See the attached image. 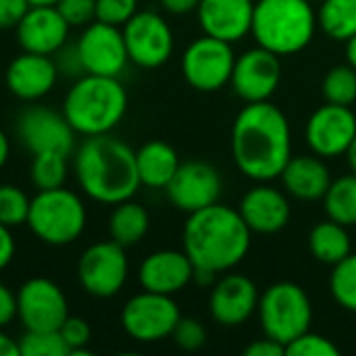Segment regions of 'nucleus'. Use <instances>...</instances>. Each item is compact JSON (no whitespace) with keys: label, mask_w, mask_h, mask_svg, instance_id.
<instances>
[{"label":"nucleus","mask_w":356,"mask_h":356,"mask_svg":"<svg viewBox=\"0 0 356 356\" xmlns=\"http://www.w3.org/2000/svg\"><path fill=\"white\" fill-rule=\"evenodd\" d=\"M232 156L248 179H277L292 159V131L284 111L269 100L248 102L232 125Z\"/></svg>","instance_id":"nucleus-1"},{"label":"nucleus","mask_w":356,"mask_h":356,"mask_svg":"<svg viewBox=\"0 0 356 356\" xmlns=\"http://www.w3.org/2000/svg\"><path fill=\"white\" fill-rule=\"evenodd\" d=\"M73 173L81 192L94 202L115 207L129 200L140 190L136 150L115 138L100 134L86 138L73 150Z\"/></svg>","instance_id":"nucleus-2"},{"label":"nucleus","mask_w":356,"mask_h":356,"mask_svg":"<svg viewBox=\"0 0 356 356\" xmlns=\"http://www.w3.org/2000/svg\"><path fill=\"white\" fill-rule=\"evenodd\" d=\"M250 238L240 211L221 202L190 213L181 232L184 252L194 267L213 273L238 267L250 250Z\"/></svg>","instance_id":"nucleus-3"},{"label":"nucleus","mask_w":356,"mask_h":356,"mask_svg":"<svg viewBox=\"0 0 356 356\" xmlns=\"http://www.w3.org/2000/svg\"><path fill=\"white\" fill-rule=\"evenodd\" d=\"M127 90L119 77L81 75L63 98V115L77 136L113 134L127 113Z\"/></svg>","instance_id":"nucleus-4"},{"label":"nucleus","mask_w":356,"mask_h":356,"mask_svg":"<svg viewBox=\"0 0 356 356\" xmlns=\"http://www.w3.org/2000/svg\"><path fill=\"white\" fill-rule=\"evenodd\" d=\"M317 31V13L309 0H259L252 35L259 46L288 56L305 50Z\"/></svg>","instance_id":"nucleus-5"},{"label":"nucleus","mask_w":356,"mask_h":356,"mask_svg":"<svg viewBox=\"0 0 356 356\" xmlns=\"http://www.w3.org/2000/svg\"><path fill=\"white\" fill-rule=\"evenodd\" d=\"M88 209L73 190H42L31 198L27 227L48 246H69L86 232Z\"/></svg>","instance_id":"nucleus-6"},{"label":"nucleus","mask_w":356,"mask_h":356,"mask_svg":"<svg viewBox=\"0 0 356 356\" xmlns=\"http://www.w3.org/2000/svg\"><path fill=\"white\" fill-rule=\"evenodd\" d=\"M257 315L263 334L288 346L300 334L311 330L313 302L302 286L294 282H277L261 294Z\"/></svg>","instance_id":"nucleus-7"},{"label":"nucleus","mask_w":356,"mask_h":356,"mask_svg":"<svg viewBox=\"0 0 356 356\" xmlns=\"http://www.w3.org/2000/svg\"><path fill=\"white\" fill-rule=\"evenodd\" d=\"M179 319L181 311L173 296L148 290H142L140 294L131 296L121 309L123 332L131 340L142 344H152L171 338Z\"/></svg>","instance_id":"nucleus-8"},{"label":"nucleus","mask_w":356,"mask_h":356,"mask_svg":"<svg viewBox=\"0 0 356 356\" xmlns=\"http://www.w3.org/2000/svg\"><path fill=\"white\" fill-rule=\"evenodd\" d=\"M129 277L125 248L115 240H102L88 246L77 263V280L86 294L94 298L117 296Z\"/></svg>","instance_id":"nucleus-9"},{"label":"nucleus","mask_w":356,"mask_h":356,"mask_svg":"<svg viewBox=\"0 0 356 356\" xmlns=\"http://www.w3.org/2000/svg\"><path fill=\"white\" fill-rule=\"evenodd\" d=\"M234 63L232 44L204 33L184 50L181 75L198 92H217L229 83Z\"/></svg>","instance_id":"nucleus-10"},{"label":"nucleus","mask_w":356,"mask_h":356,"mask_svg":"<svg viewBox=\"0 0 356 356\" xmlns=\"http://www.w3.org/2000/svg\"><path fill=\"white\" fill-rule=\"evenodd\" d=\"M17 138L29 154L60 152L71 156L77 146V134L63 111H54L46 104H31L19 113Z\"/></svg>","instance_id":"nucleus-11"},{"label":"nucleus","mask_w":356,"mask_h":356,"mask_svg":"<svg viewBox=\"0 0 356 356\" xmlns=\"http://www.w3.org/2000/svg\"><path fill=\"white\" fill-rule=\"evenodd\" d=\"M121 31L129 54V63L142 69H159L173 54V29L167 23V19L154 10H138L121 27Z\"/></svg>","instance_id":"nucleus-12"},{"label":"nucleus","mask_w":356,"mask_h":356,"mask_svg":"<svg viewBox=\"0 0 356 356\" xmlns=\"http://www.w3.org/2000/svg\"><path fill=\"white\" fill-rule=\"evenodd\" d=\"M67 317V296L52 280L29 277L17 290V319L23 330H58Z\"/></svg>","instance_id":"nucleus-13"},{"label":"nucleus","mask_w":356,"mask_h":356,"mask_svg":"<svg viewBox=\"0 0 356 356\" xmlns=\"http://www.w3.org/2000/svg\"><path fill=\"white\" fill-rule=\"evenodd\" d=\"M282 81V60L275 52L254 46L236 56L229 86L238 98L248 102L269 100Z\"/></svg>","instance_id":"nucleus-14"},{"label":"nucleus","mask_w":356,"mask_h":356,"mask_svg":"<svg viewBox=\"0 0 356 356\" xmlns=\"http://www.w3.org/2000/svg\"><path fill=\"white\" fill-rule=\"evenodd\" d=\"M75 44L79 50L83 69L90 75L119 77L129 63L123 31L117 25L92 21L90 25L83 27Z\"/></svg>","instance_id":"nucleus-15"},{"label":"nucleus","mask_w":356,"mask_h":356,"mask_svg":"<svg viewBox=\"0 0 356 356\" xmlns=\"http://www.w3.org/2000/svg\"><path fill=\"white\" fill-rule=\"evenodd\" d=\"M223 190V179L219 171L204 161L181 163L173 179L165 188L169 202L184 213H196L219 202Z\"/></svg>","instance_id":"nucleus-16"},{"label":"nucleus","mask_w":356,"mask_h":356,"mask_svg":"<svg viewBox=\"0 0 356 356\" xmlns=\"http://www.w3.org/2000/svg\"><path fill=\"white\" fill-rule=\"evenodd\" d=\"M356 136V115L350 106L325 102L307 121L305 140L313 154L336 159L346 154Z\"/></svg>","instance_id":"nucleus-17"},{"label":"nucleus","mask_w":356,"mask_h":356,"mask_svg":"<svg viewBox=\"0 0 356 356\" xmlns=\"http://www.w3.org/2000/svg\"><path fill=\"white\" fill-rule=\"evenodd\" d=\"M259 288L257 284L240 273L223 275L213 284L209 311L211 317L223 327H238L244 325L259 307Z\"/></svg>","instance_id":"nucleus-18"},{"label":"nucleus","mask_w":356,"mask_h":356,"mask_svg":"<svg viewBox=\"0 0 356 356\" xmlns=\"http://www.w3.org/2000/svg\"><path fill=\"white\" fill-rule=\"evenodd\" d=\"M58 77L60 75L52 56L25 50L15 56L4 71L6 90L23 102H35L48 96Z\"/></svg>","instance_id":"nucleus-19"},{"label":"nucleus","mask_w":356,"mask_h":356,"mask_svg":"<svg viewBox=\"0 0 356 356\" xmlns=\"http://www.w3.org/2000/svg\"><path fill=\"white\" fill-rule=\"evenodd\" d=\"M238 211L248 229L261 236L282 232L292 217V207L286 192L269 186V181H259V186L250 188L242 196Z\"/></svg>","instance_id":"nucleus-20"},{"label":"nucleus","mask_w":356,"mask_h":356,"mask_svg":"<svg viewBox=\"0 0 356 356\" xmlns=\"http://www.w3.org/2000/svg\"><path fill=\"white\" fill-rule=\"evenodd\" d=\"M69 23L54 4L29 6L25 17L15 27L21 50L52 56L69 40Z\"/></svg>","instance_id":"nucleus-21"},{"label":"nucleus","mask_w":356,"mask_h":356,"mask_svg":"<svg viewBox=\"0 0 356 356\" xmlns=\"http://www.w3.org/2000/svg\"><path fill=\"white\" fill-rule=\"evenodd\" d=\"M138 282L142 290L175 296L194 282V263L184 250H156L140 263Z\"/></svg>","instance_id":"nucleus-22"},{"label":"nucleus","mask_w":356,"mask_h":356,"mask_svg":"<svg viewBox=\"0 0 356 356\" xmlns=\"http://www.w3.org/2000/svg\"><path fill=\"white\" fill-rule=\"evenodd\" d=\"M254 0H200L196 15L207 35L223 42H240L252 31Z\"/></svg>","instance_id":"nucleus-23"},{"label":"nucleus","mask_w":356,"mask_h":356,"mask_svg":"<svg viewBox=\"0 0 356 356\" xmlns=\"http://www.w3.org/2000/svg\"><path fill=\"white\" fill-rule=\"evenodd\" d=\"M286 194H290L296 200H323L325 192L332 186V173L330 167L323 163L317 154H298L292 156L282 175H280Z\"/></svg>","instance_id":"nucleus-24"},{"label":"nucleus","mask_w":356,"mask_h":356,"mask_svg":"<svg viewBox=\"0 0 356 356\" xmlns=\"http://www.w3.org/2000/svg\"><path fill=\"white\" fill-rule=\"evenodd\" d=\"M181 161L177 150L163 142L150 140L136 150V167L140 184L152 190H165L173 179L175 171L179 169Z\"/></svg>","instance_id":"nucleus-25"},{"label":"nucleus","mask_w":356,"mask_h":356,"mask_svg":"<svg viewBox=\"0 0 356 356\" xmlns=\"http://www.w3.org/2000/svg\"><path fill=\"white\" fill-rule=\"evenodd\" d=\"M150 229V215L140 204L129 200H123L113 207L108 217V238L121 244L123 248L140 244Z\"/></svg>","instance_id":"nucleus-26"},{"label":"nucleus","mask_w":356,"mask_h":356,"mask_svg":"<svg viewBox=\"0 0 356 356\" xmlns=\"http://www.w3.org/2000/svg\"><path fill=\"white\" fill-rule=\"evenodd\" d=\"M309 250L315 257V261L334 267L353 252L348 227L332 219L319 221L309 234Z\"/></svg>","instance_id":"nucleus-27"},{"label":"nucleus","mask_w":356,"mask_h":356,"mask_svg":"<svg viewBox=\"0 0 356 356\" xmlns=\"http://www.w3.org/2000/svg\"><path fill=\"white\" fill-rule=\"evenodd\" d=\"M317 25L336 42H348L356 35V0H321Z\"/></svg>","instance_id":"nucleus-28"},{"label":"nucleus","mask_w":356,"mask_h":356,"mask_svg":"<svg viewBox=\"0 0 356 356\" xmlns=\"http://www.w3.org/2000/svg\"><path fill=\"white\" fill-rule=\"evenodd\" d=\"M327 219L338 221L344 227L356 225V173L332 179L330 190L323 196Z\"/></svg>","instance_id":"nucleus-29"},{"label":"nucleus","mask_w":356,"mask_h":356,"mask_svg":"<svg viewBox=\"0 0 356 356\" xmlns=\"http://www.w3.org/2000/svg\"><path fill=\"white\" fill-rule=\"evenodd\" d=\"M69 156L60 152H40L31 154L29 181L38 192L63 188L69 175Z\"/></svg>","instance_id":"nucleus-30"},{"label":"nucleus","mask_w":356,"mask_h":356,"mask_svg":"<svg viewBox=\"0 0 356 356\" xmlns=\"http://www.w3.org/2000/svg\"><path fill=\"white\" fill-rule=\"evenodd\" d=\"M321 94L325 102L350 106L356 102V69L353 65H336L332 67L323 81H321Z\"/></svg>","instance_id":"nucleus-31"},{"label":"nucleus","mask_w":356,"mask_h":356,"mask_svg":"<svg viewBox=\"0 0 356 356\" xmlns=\"http://www.w3.org/2000/svg\"><path fill=\"white\" fill-rule=\"evenodd\" d=\"M330 292L344 311L356 313V252L332 267Z\"/></svg>","instance_id":"nucleus-32"},{"label":"nucleus","mask_w":356,"mask_h":356,"mask_svg":"<svg viewBox=\"0 0 356 356\" xmlns=\"http://www.w3.org/2000/svg\"><path fill=\"white\" fill-rule=\"evenodd\" d=\"M17 342L21 356H69L58 330H25Z\"/></svg>","instance_id":"nucleus-33"},{"label":"nucleus","mask_w":356,"mask_h":356,"mask_svg":"<svg viewBox=\"0 0 356 356\" xmlns=\"http://www.w3.org/2000/svg\"><path fill=\"white\" fill-rule=\"evenodd\" d=\"M31 198L13 184H0V223L8 229L27 225Z\"/></svg>","instance_id":"nucleus-34"},{"label":"nucleus","mask_w":356,"mask_h":356,"mask_svg":"<svg viewBox=\"0 0 356 356\" xmlns=\"http://www.w3.org/2000/svg\"><path fill=\"white\" fill-rule=\"evenodd\" d=\"M286 355L290 356H338L340 348L325 336L315 332H305L296 340L286 346Z\"/></svg>","instance_id":"nucleus-35"},{"label":"nucleus","mask_w":356,"mask_h":356,"mask_svg":"<svg viewBox=\"0 0 356 356\" xmlns=\"http://www.w3.org/2000/svg\"><path fill=\"white\" fill-rule=\"evenodd\" d=\"M58 334L69 348V356L90 355L88 344L92 340V330H90V323L86 319L69 315L65 319V323L58 327Z\"/></svg>","instance_id":"nucleus-36"},{"label":"nucleus","mask_w":356,"mask_h":356,"mask_svg":"<svg viewBox=\"0 0 356 356\" xmlns=\"http://www.w3.org/2000/svg\"><path fill=\"white\" fill-rule=\"evenodd\" d=\"M171 338H173V342L181 350L194 353V350H200L207 344V330H204V325L198 319H194V317H181L179 323L175 325Z\"/></svg>","instance_id":"nucleus-37"},{"label":"nucleus","mask_w":356,"mask_h":356,"mask_svg":"<svg viewBox=\"0 0 356 356\" xmlns=\"http://www.w3.org/2000/svg\"><path fill=\"white\" fill-rule=\"evenodd\" d=\"M138 13V0H96V21L123 27Z\"/></svg>","instance_id":"nucleus-38"},{"label":"nucleus","mask_w":356,"mask_h":356,"mask_svg":"<svg viewBox=\"0 0 356 356\" xmlns=\"http://www.w3.org/2000/svg\"><path fill=\"white\" fill-rule=\"evenodd\" d=\"M54 6L69 27H86L96 21V0H58Z\"/></svg>","instance_id":"nucleus-39"},{"label":"nucleus","mask_w":356,"mask_h":356,"mask_svg":"<svg viewBox=\"0 0 356 356\" xmlns=\"http://www.w3.org/2000/svg\"><path fill=\"white\" fill-rule=\"evenodd\" d=\"M52 58H54V65L58 69V75H65L69 79H77V77L86 75V69H83L77 44H69L67 42L63 48H58L52 54Z\"/></svg>","instance_id":"nucleus-40"},{"label":"nucleus","mask_w":356,"mask_h":356,"mask_svg":"<svg viewBox=\"0 0 356 356\" xmlns=\"http://www.w3.org/2000/svg\"><path fill=\"white\" fill-rule=\"evenodd\" d=\"M29 6V0H0V31L15 29Z\"/></svg>","instance_id":"nucleus-41"},{"label":"nucleus","mask_w":356,"mask_h":356,"mask_svg":"<svg viewBox=\"0 0 356 356\" xmlns=\"http://www.w3.org/2000/svg\"><path fill=\"white\" fill-rule=\"evenodd\" d=\"M17 319V294L0 282V330L8 327Z\"/></svg>","instance_id":"nucleus-42"},{"label":"nucleus","mask_w":356,"mask_h":356,"mask_svg":"<svg viewBox=\"0 0 356 356\" xmlns=\"http://www.w3.org/2000/svg\"><path fill=\"white\" fill-rule=\"evenodd\" d=\"M286 355V346L280 344L277 340L265 336L261 340H254L250 342L246 348H244V356H284Z\"/></svg>","instance_id":"nucleus-43"},{"label":"nucleus","mask_w":356,"mask_h":356,"mask_svg":"<svg viewBox=\"0 0 356 356\" xmlns=\"http://www.w3.org/2000/svg\"><path fill=\"white\" fill-rule=\"evenodd\" d=\"M15 252H17V244L13 238V229L0 223V271H4L13 263Z\"/></svg>","instance_id":"nucleus-44"},{"label":"nucleus","mask_w":356,"mask_h":356,"mask_svg":"<svg viewBox=\"0 0 356 356\" xmlns=\"http://www.w3.org/2000/svg\"><path fill=\"white\" fill-rule=\"evenodd\" d=\"M200 0H161V6L171 15H188L198 8Z\"/></svg>","instance_id":"nucleus-45"},{"label":"nucleus","mask_w":356,"mask_h":356,"mask_svg":"<svg viewBox=\"0 0 356 356\" xmlns=\"http://www.w3.org/2000/svg\"><path fill=\"white\" fill-rule=\"evenodd\" d=\"M0 356H21L19 355V342L13 340L4 330H0Z\"/></svg>","instance_id":"nucleus-46"},{"label":"nucleus","mask_w":356,"mask_h":356,"mask_svg":"<svg viewBox=\"0 0 356 356\" xmlns=\"http://www.w3.org/2000/svg\"><path fill=\"white\" fill-rule=\"evenodd\" d=\"M8 154H10V142H8V136L0 129V169L6 165Z\"/></svg>","instance_id":"nucleus-47"},{"label":"nucleus","mask_w":356,"mask_h":356,"mask_svg":"<svg viewBox=\"0 0 356 356\" xmlns=\"http://www.w3.org/2000/svg\"><path fill=\"white\" fill-rule=\"evenodd\" d=\"M346 60L356 69V35L346 42Z\"/></svg>","instance_id":"nucleus-48"},{"label":"nucleus","mask_w":356,"mask_h":356,"mask_svg":"<svg viewBox=\"0 0 356 356\" xmlns=\"http://www.w3.org/2000/svg\"><path fill=\"white\" fill-rule=\"evenodd\" d=\"M346 161H348V167H350V171H353V173H356V136H355V140L350 142L348 150H346Z\"/></svg>","instance_id":"nucleus-49"},{"label":"nucleus","mask_w":356,"mask_h":356,"mask_svg":"<svg viewBox=\"0 0 356 356\" xmlns=\"http://www.w3.org/2000/svg\"><path fill=\"white\" fill-rule=\"evenodd\" d=\"M58 0H29V4L31 6H40V4H44V6H50V4H56Z\"/></svg>","instance_id":"nucleus-50"},{"label":"nucleus","mask_w":356,"mask_h":356,"mask_svg":"<svg viewBox=\"0 0 356 356\" xmlns=\"http://www.w3.org/2000/svg\"><path fill=\"white\" fill-rule=\"evenodd\" d=\"M309 2H311V4H313V2H321V0H309Z\"/></svg>","instance_id":"nucleus-51"}]
</instances>
